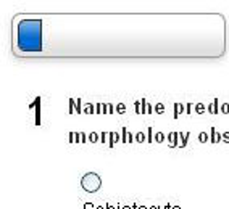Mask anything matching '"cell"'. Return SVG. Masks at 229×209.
<instances>
[{
    "label": "cell",
    "mask_w": 229,
    "mask_h": 209,
    "mask_svg": "<svg viewBox=\"0 0 229 209\" xmlns=\"http://www.w3.org/2000/svg\"><path fill=\"white\" fill-rule=\"evenodd\" d=\"M179 133H181V147L179 148H185L187 147V142H189V137H191V132H185V133L179 132Z\"/></svg>",
    "instance_id": "8"
},
{
    "label": "cell",
    "mask_w": 229,
    "mask_h": 209,
    "mask_svg": "<svg viewBox=\"0 0 229 209\" xmlns=\"http://www.w3.org/2000/svg\"><path fill=\"white\" fill-rule=\"evenodd\" d=\"M84 209H94V204L92 203H86L84 204Z\"/></svg>",
    "instance_id": "31"
},
{
    "label": "cell",
    "mask_w": 229,
    "mask_h": 209,
    "mask_svg": "<svg viewBox=\"0 0 229 209\" xmlns=\"http://www.w3.org/2000/svg\"><path fill=\"white\" fill-rule=\"evenodd\" d=\"M207 111L210 113V114H213V103H210V105L207 106Z\"/></svg>",
    "instance_id": "32"
},
{
    "label": "cell",
    "mask_w": 229,
    "mask_h": 209,
    "mask_svg": "<svg viewBox=\"0 0 229 209\" xmlns=\"http://www.w3.org/2000/svg\"><path fill=\"white\" fill-rule=\"evenodd\" d=\"M35 106V125H41V97H37L33 103L29 105V108Z\"/></svg>",
    "instance_id": "4"
},
{
    "label": "cell",
    "mask_w": 229,
    "mask_h": 209,
    "mask_svg": "<svg viewBox=\"0 0 229 209\" xmlns=\"http://www.w3.org/2000/svg\"><path fill=\"white\" fill-rule=\"evenodd\" d=\"M121 142L123 143H129V132L126 127H121Z\"/></svg>",
    "instance_id": "10"
},
{
    "label": "cell",
    "mask_w": 229,
    "mask_h": 209,
    "mask_svg": "<svg viewBox=\"0 0 229 209\" xmlns=\"http://www.w3.org/2000/svg\"><path fill=\"white\" fill-rule=\"evenodd\" d=\"M95 114H103V103L95 105Z\"/></svg>",
    "instance_id": "22"
},
{
    "label": "cell",
    "mask_w": 229,
    "mask_h": 209,
    "mask_svg": "<svg viewBox=\"0 0 229 209\" xmlns=\"http://www.w3.org/2000/svg\"><path fill=\"white\" fill-rule=\"evenodd\" d=\"M81 187L84 191L87 193H95L100 190L102 187V179L100 175L95 174V172H87L81 177Z\"/></svg>",
    "instance_id": "2"
},
{
    "label": "cell",
    "mask_w": 229,
    "mask_h": 209,
    "mask_svg": "<svg viewBox=\"0 0 229 209\" xmlns=\"http://www.w3.org/2000/svg\"><path fill=\"white\" fill-rule=\"evenodd\" d=\"M194 111H195L197 114H203V113H207V106H205L203 103H195Z\"/></svg>",
    "instance_id": "9"
},
{
    "label": "cell",
    "mask_w": 229,
    "mask_h": 209,
    "mask_svg": "<svg viewBox=\"0 0 229 209\" xmlns=\"http://www.w3.org/2000/svg\"><path fill=\"white\" fill-rule=\"evenodd\" d=\"M116 113L124 114V113H126V105H124V103H118V105H116Z\"/></svg>",
    "instance_id": "20"
},
{
    "label": "cell",
    "mask_w": 229,
    "mask_h": 209,
    "mask_svg": "<svg viewBox=\"0 0 229 209\" xmlns=\"http://www.w3.org/2000/svg\"><path fill=\"white\" fill-rule=\"evenodd\" d=\"M106 209H113V206L112 204H106Z\"/></svg>",
    "instance_id": "34"
},
{
    "label": "cell",
    "mask_w": 229,
    "mask_h": 209,
    "mask_svg": "<svg viewBox=\"0 0 229 209\" xmlns=\"http://www.w3.org/2000/svg\"><path fill=\"white\" fill-rule=\"evenodd\" d=\"M153 135H155V133H153V129L152 127H147V142H148V143H153V142H155Z\"/></svg>",
    "instance_id": "17"
},
{
    "label": "cell",
    "mask_w": 229,
    "mask_h": 209,
    "mask_svg": "<svg viewBox=\"0 0 229 209\" xmlns=\"http://www.w3.org/2000/svg\"><path fill=\"white\" fill-rule=\"evenodd\" d=\"M134 111H136V114H142V101L140 100H137V101H134Z\"/></svg>",
    "instance_id": "19"
},
{
    "label": "cell",
    "mask_w": 229,
    "mask_h": 209,
    "mask_svg": "<svg viewBox=\"0 0 229 209\" xmlns=\"http://www.w3.org/2000/svg\"><path fill=\"white\" fill-rule=\"evenodd\" d=\"M106 137H108V133H106V132L100 133V143H106Z\"/></svg>",
    "instance_id": "27"
},
{
    "label": "cell",
    "mask_w": 229,
    "mask_h": 209,
    "mask_svg": "<svg viewBox=\"0 0 229 209\" xmlns=\"http://www.w3.org/2000/svg\"><path fill=\"white\" fill-rule=\"evenodd\" d=\"M97 209H105V206H97Z\"/></svg>",
    "instance_id": "36"
},
{
    "label": "cell",
    "mask_w": 229,
    "mask_h": 209,
    "mask_svg": "<svg viewBox=\"0 0 229 209\" xmlns=\"http://www.w3.org/2000/svg\"><path fill=\"white\" fill-rule=\"evenodd\" d=\"M208 140H210V135H208L207 132H200L199 133V142L200 143H207Z\"/></svg>",
    "instance_id": "15"
},
{
    "label": "cell",
    "mask_w": 229,
    "mask_h": 209,
    "mask_svg": "<svg viewBox=\"0 0 229 209\" xmlns=\"http://www.w3.org/2000/svg\"><path fill=\"white\" fill-rule=\"evenodd\" d=\"M76 113L81 114L82 109H81V98H76Z\"/></svg>",
    "instance_id": "24"
},
{
    "label": "cell",
    "mask_w": 229,
    "mask_h": 209,
    "mask_svg": "<svg viewBox=\"0 0 229 209\" xmlns=\"http://www.w3.org/2000/svg\"><path fill=\"white\" fill-rule=\"evenodd\" d=\"M108 139H110V143H108L110 148H113L114 143L121 140V139H120V133H118V132H108Z\"/></svg>",
    "instance_id": "7"
},
{
    "label": "cell",
    "mask_w": 229,
    "mask_h": 209,
    "mask_svg": "<svg viewBox=\"0 0 229 209\" xmlns=\"http://www.w3.org/2000/svg\"><path fill=\"white\" fill-rule=\"evenodd\" d=\"M121 209H132L131 206H124V208H121Z\"/></svg>",
    "instance_id": "35"
},
{
    "label": "cell",
    "mask_w": 229,
    "mask_h": 209,
    "mask_svg": "<svg viewBox=\"0 0 229 209\" xmlns=\"http://www.w3.org/2000/svg\"><path fill=\"white\" fill-rule=\"evenodd\" d=\"M74 133H76V132H69L68 133V142H69V143H74Z\"/></svg>",
    "instance_id": "30"
},
{
    "label": "cell",
    "mask_w": 229,
    "mask_h": 209,
    "mask_svg": "<svg viewBox=\"0 0 229 209\" xmlns=\"http://www.w3.org/2000/svg\"><path fill=\"white\" fill-rule=\"evenodd\" d=\"M194 106H195V105H192V103H187V105H185V108H187V109H185V114H191L192 111H194Z\"/></svg>",
    "instance_id": "25"
},
{
    "label": "cell",
    "mask_w": 229,
    "mask_h": 209,
    "mask_svg": "<svg viewBox=\"0 0 229 209\" xmlns=\"http://www.w3.org/2000/svg\"><path fill=\"white\" fill-rule=\"evenodd\" d=\"M89 142H90V143H97V142H100V137H98V133H95V132L89 133Z\"/></svg>",
    "instance_id": "18"
},
{
    "label": "cell",
    "mask_w": 229,
    "mask_h": 209,
    "mask_svg": "<svg viewBox=\"0 0 229 209\" xmlns=\"http://www.w3.org/2000/svg\"><path fill=\"white\" fill-rule=\"evenodd\" d=\"M145 140H147V137H145L144 132H136V142L137 143H144Z\"/></svg>",
    "instance_id": "16"
},
{
    "label": "cell",
    "mask_w": 229,
    "mask_h": 209,
    "mask_svg": "<svg viewBox=\"0 0 229 209\" xmlns=\"http://www.w3.org/2000/svg\"><path fill=\"white\" fill-rule=\"evenodd\" d=\"M173 209H181L179 206H173Z\"/></svg>",
    "instance_id": "38"
},
{
    "label": "cell",
    "mask_w": 229,
    "mask_h": 209,
    "mask_svg": "<svg viewBox=\"0 0 229 209\" xmlns=\"http://www.w3.org/2000/svg\"><path fill=\"white\" fill-rule=\"evenodd\" d=\"M218 113H221V106H219V100L215 98L213 100V114H218Z\"/></svg>",
    "instance_id": "14"
},
{
    "label": "cell",
    "mask_w": 229,
    "mask_h": 209,
    "mask_svg": "<svg viewBox=\"0 0 229 209\" xmlns=\"http://www.w3.org/2000/svg\"><path fill=\"white\" fill-rule=\"evenodd\" d=\"M155 113L163 114V113H165V105H163V103H157V105H155Z\"/></svg>",
    "instance_id": "21"
},
{
    "label": "cell",
    "mask_w": 229,
    "mask_h": 209,
    "mask_svg": "<svg viewBox=\"0 0 229 209\" xmlns=\"http://www.w3.org/2000/svg\"><path fill=\"white\" fill-rule=\"evenodd\" d=\"M221 113H223V114H229V103H223V105H221Z\"/></svg>",
    "instance_id": "23"
},
{
    "label": "cell",
    "mask_w": 229,
    "mask_h": 209,
    "mask_svg": "<svg viewBox=\"0 0 229 209\" xmlns=\"http://www.w3.org/2000/svg\"><path fill=\"white\" fill-rule=\"evenodd\" d=\"M223 143H229V132H223Z\"/></svg>",
    "instance_id": "28"
},
{
    "label": "cell",
    "mask_w": 229,
    "mask_h": 209,
    "mask_svg": "<svg viewBox=\"0 0 229 209\" xmlns=\"http://www.w3.org/2000/svg\"><path fill=\"white\" fill-rule=\"evenodd\" d=\"M18 47L23 52H42V19L18 23Z\"/></svg>",
    "instance_id": "1"
},
{
    "label": "cell",
    "mask_w": 229,
    "mask_h": 209,
    "mask_svg": "<svg viewBox=\"0 0 229 209\" xmlns=\"http://www.w3.org/2000/svg\"><path fill=\"white\" fill-rule=\"evenodd\" d=\"M113 113H116V105L108 103V114H113Z\"/></svg>",
    "instance_id": "26"
},
{
    "label": "cell",
    "mask_w": 229,
    "mask_h": 209,
    "mask_svg": "<svg viewBox=\"0 0 229 209\" xmlns=\"http://www.w3.org/2000/svg\"><path fill=\"white\" fill-rule=\"evenodd\" d=\"M139 209H147V208H144V206H139Z\"/></svg>",
    "instance_id": "39"
},
{
    "label": "cell",
    "mask_w": 229,
    "mask_h": 209,
    "mask_svg": "<svg viewBox=\"0 0 229 209\" xmlns=\"http://www.w3.org/2000/svg\"><path fill=\"white\" fill-rule=\"evenodd\" d=\"M166 139L169 142V148H179L181 143H179V139H181V133L179 132H169L166 135Z\"/></svg>",
    "instance_id": "3"
},
{
    "label": "cell",
    "mask_w": 229,
    "mask_h": 209,
    "mask_svg": "<svg viewBox=\"0 0 229 209\" xmlns=\"http://www.w3.org/2000/svg\"><path fill=\"white\" fill-rule=\"evenodd\" d=\"M184 113V103H174V113H173V117L174 119H179V116Z\"/></svg>",
    "instance_id": "6"
},
{
    "label": "cell",
    "mask_w": 229,
    "mask_h": 209,
    "mask_svg": "<svg viewBox=\"0 0 229 209\" xmlns=\"http://www.w3.org/2000/svg\"><path fill=\"white\" fill-rule=\"evenodd\" d=\"M74 143H81V133L79 132L74 133Z\"/></svg>",
    "instance_id": "29"
},
{
    "label": "cell",
    "mask_w": 229,
    "mask_h": 209,
    "mask_svg": "<svg viewBox=\"0 0 229 209\" xmlns=\"http://www.w3.org/2000/svg\"><path fill=\"white\" fill-rule=\"evenodd\" d=\"M132 209H139V204H137V203H134V204H132Z\"/></svg>",
    "instance_id": "33"
},
{
    "label": "cell",
    "mask_w": 229,
    "mask_h": 209,
    "mask_svg": "<svg viewBox=\"0 0 229 209\" xmlns=\"http://www.w3.org/2000/svg\"><path fill=\"white\" fill-rule=\"evenodd\" d=\"M148 209H160V208H157V206H152V208H148Z\"/></svg>",
    "instance_id": "37"
},
{
    "label": "cell",
    "mask_w": 229,
    "mask_h": 209,
    "mask_svg": "<svg viewBox=\"0 0 229 209\" xmlns=\"http://www.w3.org/2000/svg\"><path fill=\"white\" fill-rule=\"evenodd\" d=\"M68 105H69V109H68V113H76V100L74 98H68Z\"/></svg>",
    "instance_id": "12"
},
{
    "label": "cell",
    "mask_w": 229,
    "mask_h": 209,
    "mask_svg": "<svg viewBox=\"0 0 229 209\" xmlns=\"http://www.w3.org/2000/svg\"><path fill=\"white\" fill-rule=\"evenodd\" d=\"M82 113H86V114H94L95 113V109H94V103H86L84 105V111Z\"/></svg>",
    "instance_id": "13"
},
{
    "label": "cell",
    "mask_w": 229,
    "mask_h": 209,
    "mask_svg": "<svg viewBox=\"0 0 229 209\" xmlns=\"http://www.w3.org/2000/svg\"><path fill=\"white\" fill-rule=\"evenodd\" d=\"M210 133H211V135H210V142H211V143H221V142H223V133H218L215 127L210 129Z\"/></svg>",
    "instance_id": "5"
},
{
    "label": "cell",
    "mask_w": 229,
    "mask_h": 209,
    "mask_svg": "<svg viewBox=\"0 0 229 209\" xmlns=\"http://www.w3.org/2000/svg\"><path fill=\"white\" fill-rule=\"evenodd\" d=\"M153 139H155V142H157V143H163V142H165V139H166V135H165V133L163 132H155V135H153Z\"/></svg>",
    "instance_id": "11"
}]
</instances>
